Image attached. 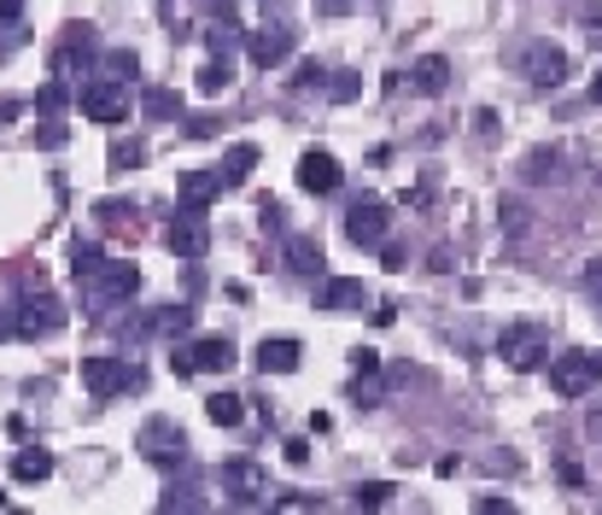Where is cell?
<instances>
[{
    "label": "cell",
    "instance_id": "6da1fadb",
    "mask_svg": "<svg viewBox=\"0 0 602 515\" xmlns=\"http://www.w3.org/2000/svg\"><path fill=\"white\" fill-rule=\"evenodd\" d=\"M141 294V270L129 264V258H100L94 276H82V299H89V311H112V305H129Z\"/></svg>",
    "mask_w": 602,
    "mask_h": 515
},
{
    "label": "cell",
    "instance_id": "7a4b0ae2",
    "mask_svg": "<svg viewBox=\"0 0 602 515\" xmlns=\"http://www.w3.org/2000/svg\"><path fill=\"white\" fill-rule=\"evenodd\" d=\"M12 334L19 340H54L65 322H71V311H65V299L59 294H24L19 305H12Z\"/></svg>",
    "mask_w": 602,
    "mask_h": 515
},
{
    "label": "cell",
    "instance_id": "3957f363",
    "mask_svg": "<svg viewBox=\"0 0 602 515\" xmlns=\"http://www.w3.org/2000/svg\"><path fill=\"white\" fill-rule=\"evenodd\" d=\"M544 364H549V392L556 399H584L602 381V352H556Z\"/></svg>",
    "mask_w": 602,
    "mask_h": 515
},
{
    "label": "cell",
    "instance_id": "277c9868",
    "mask_svg": "<svg viewBox=\"0 0 602 515\" xmlns=\"http://www.w3.org/2000/svg\"><path fill=\"white\" fill-rule=\"evenodd\" d=\"M234 340L229 334H199L194 346L170 352V375H229L234 369Z\"/></svg>",
    "mask_w": 602,
    "mask_h": 515
},
{
    "label": "cell",
    "instance_id": "5b68a950",
    "mask_svg": "<svg viewBox=\"0 0 602 515\" xmlns=\"http://www.w3.org/2000/svg\"><path fill=\"white\" fill-rule=\"evenodd\" d=\"M147 375L129 364V357H112V352H94L82 357V387H89V399H124L129 387H141Z\"/></svg>",
    "mask_w": 602,
    "mask_h": 515
},
{
    "label": "cell",
    "instance_id": "8992f818",
    "mask_svg": "<svg viewBox=\"0 0 602 515\" xmlns=\"http://www.w3.org/2000/svg\"><path fill=\"white\" fill-rule=\"evenodd\" d=\"M141 457L152 469H187V427L176 416H147L141 422Z\"/></svg>",
    "mask_w": 602,
    "mask_h": 515
},
{
    "label": "cell",
    "instance_id": "52a82bcc",
    "mask_svg": "<svg viewBox=\"0 0 602 515\" xmlns=\"http://www.w3.org/2000/svg\"><path fill=\"white\" fill-rule=\"evenodd\" d=\"M217 487H222V497H229L234 510L269 504V474H264V462H252V457L222 462V469H217Z\"/></svg>",
    "mask_w": 602,
    "mask_h": 515
},
{
    "label": "cell",
    "instance_id": "ba28073f",
    "mask_svg": "<svg viewBox=\"0 0 602 515\" xmlns=\"http://www.w3.org/2000/svg\"><path fill=\"white\" fill-rule=\"evenodd\" d=\"M497 357H503L509 369H544V357H549V334H544V322H509L503 334H497Z\"/></svg>",
    "mask_w": 602,
    "mask_h": 515
},
{
    "label": "cell",
    "instance_id": "9c48e42d",
    "mask_svg": "<svg viewBox=\"0 0 602 515\" xmlns=\"http://www.w3.org/2000/svg\"><path fill=\"white\" fill-rule=\"evenodd\" d=\"M77 106H82V117H94V124H106V129H117L129 117V82H112V77H89L77 89Z\"/></svg>",
    "mask_w": 602,
    "mask_h": 515
},
{
    "label": "cell",
    "instance_id": "30bf717a",
    "mask_svg": "<svg viewBox=\"0 0 602 515\" xmlns=\"http://www.w3.org/2000/svg\"><path fill=\"white\" fill-rule=\"evenodd\" d=\"M100 65V36H94V24H71L59 36V54H54V77L65 82H77L82 71H94Z\"/></svg>",
    "mask_w": 602,
    "mask_h": 515
},
{
    "label": "cell",
    "instance_id": "8fae6325",
    "mask_svg": "<svg viewBox=\"0 0 602 515\" xmlns=\"http://www.w3.org/2000/svg\"><path fill=\"white\" fill-rule=\"evenodd\" d=\"M514 65H521V77L532 89H562L567 82V47H556V42H526L514 54Z\"/></svg>",
    "mask_w": 602,
    "mask_h": 515
},
{
    "label": "cell",
    "instance_id": "7c38bea8",
    "mask_svg": "<svg viewBox=\"0 0 602 515\" xmlns=\"http://www.w3.org/2000/svg\"><path fill=\"white\" fill-rule=\"evenodd\" d=\"M386 229H392V211H386V199H374V194H363L346 211V240L351 247H381Z\"/></svg>",
    "mask_w": 602,
    "mask_h": 515
},
{
    "label": "cell",
    "instance_id": "4fadbf2b",
    "mask_svg": "<svg viewBox=\"0 0 602 515\" xmlns=\"http://www.w3.org/2000/svg\"><path fill=\"white\" fill-rule=\"evenodd\" d=\"M164 247H170V258H182V264H199V258L211 252V229H205V217L176 211L164 229Z\"/></svg>",
    "mask_w": 602,
    "mask_h": 515
},
{
    "label": "cell",
    "instance_id": "5bb4252c",
    "mask_svg": "<svg viewBox=\"0 0 602 515\" xmlns=\"http://www.w3.org/2000/svg\"><path fill=\"white\" fill-rule=\"evenodd\" d=\"M339 182H346V170H339V159H334L328 147H311L299 159V187H304V194L328 199V194H339Z\"/></svg>",
    "mask_w": 602,
    "mask_h": 515
},
{
    "label": "cell",
    "instance_id": "9a60e30c",
    "mask_svg": "<svg viewBox=\"0 0 602 515\" xmlns=\"http://www.w3.org/2000/svg\"><path fill=\"white\" fill-rule=\"evenodd\" d=\"M292 42H299V36H292V24H264L257 36H246V54H252L257 71H275L281 59H292Z\"/></svg>",
    "mask_w": 602,
    "mask_h": 515
},
{
    "label": "cell",
    "instance_id": "2e32d148",
    "mask_svg": "<svg viewBox=\"0 0 602 515\" xmlns=\"http://www.w3.org/2000/svg\"><path fill=\"white\" fill-rule=\"evenodd\" d=\"M211 199H222L217 170H182V182H176V211L205 217V211H211Z\"/></svg>",
    "mask_w": 602,
    "mask_h": 515
},
{
    "label": "cell",
    "instance_id": "e0dca14e",
    "mask_svg": "<svg viewBox=\"0 0 602 515\" xmlns=\"http://www.w3.org/2000/svg\"><path fill=\"white\" fill-rule=\"evenodd\" d=\"M316 305H322V311H363L369 287L357 276H316Z\"/></svg>",
    "mask_w": 602,
    "mask_h": 515
},
{
    "label": "cell",
    "instance_id": "ac0fdd59",
    "mask_svg": "<svg viewBox=\"0 0 602 515\" xmlns=\"http://www.w3.org/2000/svg\"><path fill=\"white\" fill-rule=\"evenodd\" d=\"M194 329V305H159L152 317L135 322V340H176Z\"/></svg>",
    "mask_w": 602,
    "mask_h": 515
},
{
    "label": "cell",
    "instance_id": "d6986e66",
    "mask_svg": "<svg viewBox=\"0 0 602 515\" xmlns=\"http://www.w3.org/2000/svg\"><path fill=\"white\" fill-rule=\"evenodd\" d=\"M281 258H287V270L292 276H328V252H322V240L316 234H287V247H281Z\"/></svg>",
    "mask_w": 602,
    "mask_h": 515
},
{
    "label": "cell",
    "instance_id": "ffe728a7",
    "mask_svg": "<svg viewBox=\"0 0 602 515\" xmlns=\"http://www.w3.org/2000/svg\"><path fill=\"white\" fill-rule=\"evenodd\" d=\"M264 375H292L304 364V346L299 340H287V334H275V340H257V357H252Z\"/></svg>",
    "mask_w": 602,
    "mask_h": 515
},
{
    "label": "cell",
    "instance_id": "44dd1931",
    "mask_svg": "<svg viewBox=\"0 0 602 515\" xmlns=\"http://www.w3.org/2000/svg\"><path fill=\"white\" fill-rule=\"evenodd\" d=\"M135 106H141V117H152V124H176V117H187L182 89H164V82H147V89L135 94Z\"/></svg>",
    "mask_w": 602,
    "mask_h": 515
},
{
    "label": "cell",
    "instance_id": "7402d4cb",
    "mask_svg": "<svg viewBox=\"0 0 602 515\" xmlns=\"http://www.w3.org/2000/svg\"><path fill=\"white\" fill-rule=\"evenodd\" d=\"M409 89H416V94H427V100H439L444 89H451V59H444V54H427V59H416V65H409Z\"/></svg>",
    "mask_w": 602,
    "mask_h": 515
},
{
    "label": "cell",
    "instance_id": "603a6c76",
    "mask_svg": "<svg viewBox=\"0 0 602 515\" xmlns=\"http://www.w3.org/2000/svg\"><path fill=\"white\" fill-rule=\"evenodd\" d=\"M205 47H211L217 59H234V47H240V12L234 7L211 12V24H205Z\"/></svg>",
    "mask_w": 602,
    "mask_h": 515
},
{
    "label": "cell",
    "instance_id": "cb8c5ba5",
    "mask_svg": "<svg viewBox=\"0 0 602 515\" xmlns=\"http://www.w3.org/2000/svg\"><path fill=\"white\" fill-rule=\"evenodd\" d=\"M47 474H54V451H42V445H24V451L12 457V480H19V487H42Z\"/></svg>",
    "mask_w": 602,
    "mask_h": 515
},
{
    "label": "cell",
    "instance_id": "d4e9b609",
    "mask_svg": "<svg viewBox=\"0 0 602 515\" xmlns=\"http://www.w3.org/2000/svg\"><path fill=\"white\" fill-rule=\"evenodd\" d=\"M252 170H257V147H246V141H240V147H229V152H222V164H217L222 194H229V187H240V182L252 176Z\"/></svg>",
    "mask_w": 602,
    "mask_h": 515
},
{
    "label": "cell",
    "instance_id": "484cf974",
    "mask_svg": "<svg viewBox=\"0 0 602 515\" xmlns=\"http://www.w3.org/2000/svg\"><path fill=\"white\" fill-rule=\"evenodd\" d=\"M205 416L217 427H240L246 422V404H240V392H211V399H205Z\"/></svg>",
    "mask_w": 602,
    "mask_h": 515
},
{
    "label": "cell",
    "instance_id": "4316f807",
    "mask_svg": "<svg viewBox=\"0 0 602 515\" xmlns=\"http://www.w3.org/2000/svg\"><path fill=\"white\" fill-rule=\"evenodd\" d=\"M65 106H71V82H65V77H54V82H42V89H36V112L42 117H59Z\"/></svg>",
    "mask_w": 602,
    "mask_h": 515
},
{
    "label": "cell",
    "instance_id": "83f0119b",
    "mask_svg": "<svg viewBox=\"0 0 602 515\" xmlns=\"http://www.w3.org/2000/svg\"><path fill=\"white\" fill-rule=\"evenodd\" d=\"M100 65H106L112 82H135V77H141V59H135V47H112V54L100 59Z\"/></svg>",
    "mask_w": 602,
    "mask_h": 515
},
{
    "label": "cell",
    "instance_id": "f1b7e54d",
    "mask_svg": "<svg viewBox=\"0 0 602 515\" xmlns=\"http://www.w3.org/2000/svg\"><path fill=\"white\" fill-rule=\"evenodd\" d=\"M392 480H363V487H351V504L357 510H381V504H392Z\"/></svg>",
    "mask_w": 602,
    "mask_h": 515
},
{
    "label": "cell",
    "instance_id": "f546056e",
    "mask_svg": "<svg viewBox=\"0 0 602 515\" xmlns=\"http://www.w3.org/2000/svg\"><path fill=\"white\" fill-rule=\"evenodd\" d=\"M229 82H234V59H217V54H211V65L199 71V94H222Z\"/></svg>",
    "mask_w": 602,
    "mask_h": 515
},
{
    "label": "cell",
    "instance_id": "4dcf8cb0",
    "mask_svg": "<svg viewBox=\"0 0 602 515\" xmlns=\"http://www.w3.org/2000/svg\"><path fill=\"white\" fill-rule=\"evenodd\" d=\"M100 258H106V252H100L94 240H82V234H77V240H71V276H77V282H82V276H94Z\"/></svg>",
    "mask_w": 602,
    "mask_h": 515
},
{
    "label": "cell",
    "instance_id": "1f68e13d",
    "mask_svg": "<svg viewBox=\"0 0 602 515\" xmlns=\"http://www.w3.org/2000/svg\"><path fill=\"white\" fill-rule=\"evenodd\" d=\"M65 141H71V124H65V117H47V124H36V147H42V152H59Z\"/></svg>",
    "mask_w": 602,
    "mask_h": 515
},
{
    "label": "cell",
    "instance_id": "d6a6232c",
    "mask_svg": "<svg viewBox=\"0 0 602 515\" xmlns=\"http://www.w3.org/2000/svg\"><path fill=\"white\" fill-rule=\"evenodd\" d=\"M94 217L106 222V229H124V222H135V205H129V199H100Z\"/></svg>",
    "mask_w": 602,
    "mask_h": 515
},
{
    "label": "cell",
    "instance_id": "836d02e7",
    "mask_svg": "<svg viewBox=\"0 0 602 515\" xmlns=\"http://www.w3.org/2000/svg\"><path fill=\"white\" fill-rule=\"evenodd\" d=\"M556 164H562V152L539 147V152H532V159H526V182H549V176H556Z\"/></svg>",
    "mask_w": 602,
    "mask_h": 515
},
{
    "label": "cell",
    "instance_id": "e575fe53",
    "mask_svg": "<svg viewBox=\"0 0 602 515\" xmlns=\"http://www.w3.org/2000/svg\"><path fill=\"white\" fill-rule=\"evenodd\" d=\"M269 510L299 515V510H322V497H316V492H281V497H269Z\"/></svg>",
    "mask_w": 602,
    "mask_h": 515
},
{
    "label": "cell",
    "instance_id": "d590c367",
    "mask_svg": "<svg viewBox=\"0 0 602 515\" xmlns=\"http://www.w3.org/2000/svg\"><path fill=\"white\" fill-rule=\"evenodd\" d=\"M322 94H328V100H357V94H363V77H328V82H322Z\"/></svg>",
    "mask_w": 602,
    "mask_h": 515
},
{
    "label": "cell",
    "instance_id": "8d00e7d4",
    "mask_svg": "<svg viewBox=\"0 0 602 515\" xmlns=\"http://www.w3.org/2000/svg\"><path fill=\"white\" fill-rule=\"evenodd\" d=\"M141 159H147L141 141H117L112 147V170H141Z\"/></svg>",
    "mask_w": 602,
    "mask_h": 515
},
{
    "label": "cell",
    "instance_id": "74e56055",
    "mask_svg": "<svg viewBox=\"0 0 602 515\" xmlns=\"http://www.w3.org/2000/svg\"><path fill=\"white\" fill-rule=\"evenodd\" d=\"M159 510H205V497H199L194 487H170V492L159 497Z\"/></svg>",
    "mask_w": 602,
    "mask_h": 515
},
{
    "label": "cell",
    "instance_id": "f35d334b",
    "mask_svg": "<svg viewBox=\"0 0 602 515\" xmlns=\"http://www.w3.org/2000/svg\"><path fill=\"white\" fill-rule=\"evenodd\" d=\"M257 222H264V234H281L287 229V205L281 199H264V205H257Z\"/></svg>",
    "mask_w": 602,
    "mask_h": 515
},
{
    "label": "cell",
    "instance_id": "ab89813d",
    "mask_svg": "<svg viewBox=\"0 0 602 515\" xmlns=\"http://www.w3.org/2000/svg\"><path fill=\"white\" fill-rule=\"evenodd\" d=\"M351 404L357 410H374V404H381V387H374L369 375H357V381H351Z\"/></svg>",
    "mask_w": 602,
    "mask_h": 515
},
{
    "label": "cell",
    "instance_id": "60d3db41",
    "mask_svg": "<svg viewBox=\"0 0 602 515\" xmlns=\"http://www.w3.org/2000/svg\"><path fill=\"white\" fill-rule=\"evenodd\" d=\"M322 82H328V65H299V77H292V89H322Z\"/></svg>",
    "mask_w": 602,
    "mask_h": 515
},
{
    "label": "cell",
    "instance_id": "b9f144b4",
    "mask_svg": "<svg viewBox=\"0 0 602 515\" xmlns=\"http://www.w3.org/2000/svg\"><path fill=\"white\" fill-rule=\"evenodd\" d=\"M351 375H381V352H374V346H357V352H351Z\"/></svg>",
    "mask_w": 602,
    "mask_h": 515
},
{
    "label": "cell",
    "instance_id": "7bdbcfd3",
    "mask_svg": "<svg viewBox=\"0 0 602 515\" xmlns=\"http://www.w3.org/2000/svg\"><path fill=\"white\" fill-rule=\"evenodd\" d=\"M474 510H479V515H514V504H509V497H479Z\"/></svg>",
    "mask_w": 602,
    "mask_h": 515
},
{
    "label": "cell",
    "instance_id": "ee69618b",
    "mask_svg": "<svg viewBox=\"0 0 602 515\" xmlns=\"http://www.w3.org/2000/svg\"><path fill=\"white\" fill-rule=\"evenodd\" d=\"M287 462H292V469H304V462H311V445H304V439H287Z\"/></svg>",
    "mask_w": 602,
    "mask_h": 515
},
{
    "label": "cell",
    "instance_id": "f6af8a7d",
    "mask_svg": "<svg viewBox=\"0 0 602 515\" xmlns=\"http://www.w3.org/2000/svg\"><path fill=\"white\" fill-rule=\"evenodd\" d=\"M24 7H30V0H0V24H19Z\"/></svg>",
    "mask_w": 602,
    "mask_h": 515
},
{
    "label": "cell",
    "instance_id": "bcb514c9",
    "mask_svg": "<svg viewBox=\"0 0 602 515\" xmlns=\"http://www.w3.org/2000/svg\"><path fill=\"white\" fill-rule=\"evenodd\" d=\"M584 434H591V439H597V445H602V399H597V404H591V416H584Z\"/></svg>",
    "mask_w": 602,
    "mask_h": 515
},
{
    "label": "cell",
    "instance_id": "7dc6e473",
    "mask_svg": "<svg viewBox=\"0 0 602 515\" xmlns=\"http://www.w3.org/2000/svg\"><path fill=\"white\" fill-rule=\"evenodd\" d=\"M381 264L386 270H404V247H386V240H381Z\"/></svg>",
    "mask_w": 602,
    "mask_h": 515
},
{
    "label": "cell",
    "instance_id": "c3c4849f",
    "mask_svg": "<svg viewBox=\"0 0 602 515\" xmlns=\"http://www.w3.org/2000/svg\"><path fill=\"white\" fill-rule=\"evenodd\" d=\"M427 199H433V187H427V182H416V187L404 194V205H427Z\"/></svg>",
    "mask_w": 602,
    "mask_h": 515
},
{
    "label": "cell",
    "instance_id": "681fc988",
    "mask_svg": "<svg viewBox=\"0 0 602 515\" xmlns=\"http://www.w3.org/2000/svg\"><path fill=\"white\" fill-rule=\"evenodd\" d=\"M584 30H591V36H602V7H584Z\"/></svg>",
    "mask_w": 602,
    "mask_h": 515
},
{
    "label": "cell",
    "instance_id": "f907efd6",
    "mask_svg": "<svg viewBox=\"0 0 602 515\" xmlns=\"http://www.w3.org/2000/svg\"><path fill=\"white\" fill-rule=\"evenodd\" d=\"M591 100L602 106V65H597V77H591Z\"/></svg>",
    "mask_w": 602,
    "mask_h": 515
},
{
    "label": "cell",
    "instance_id": "816d5d0a",
    "mask_svg": "<svg viewBox=\"0 0 602 515\" xmlns=\"http://www.w3.org/2000/svg\"><path fill=\"white\" fill-rule=\"evenodd\" d=\"M584 282H591V287H602V264H591V270H584Z\"/></svg>",
    "mask_w": 602,
    "mask_h": 515
},
{
    "label": "cell",
    "instance_id": "f5cc1de1",
    "mask_svg": "<svg viewBox=\"0 0 602 515\" xmlns=\"http://www.w3.org/2000/svg\"><path fill=\"white\" fill-rule=\"evenodd\" d=\"M12 334V322H7V305H0V340H7Z\"/></svg>",
    "mask_w": 602,
    "mask_h": 515
},
{
    "label": "cell",
    "instance_id": "db71d44e",
    "mask_svg": "<svg viewBox=\"0 0 602 515\" xmlns=\"http://www.w3.org/2000/svg\"><path fill=\"white\" fill-rule=\"evenodd\" d=\"M322 7H346V0H322Z\"/></svg>",
    "mask_w": 602,
    "mask_h": 515
}]
</instances>
